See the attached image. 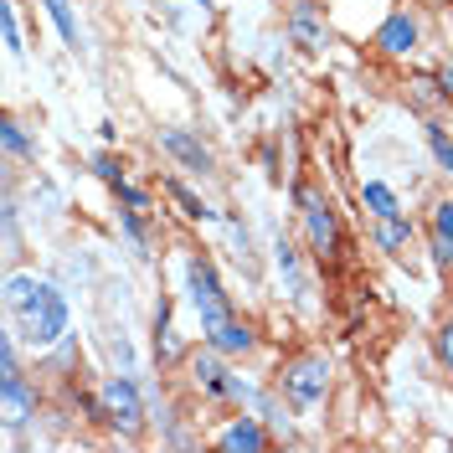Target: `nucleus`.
I'll list each match as a JSON object with an SVG mask.
<instances>
[{"label": "nucleus", "instance_id": "f257e3e1", "mask_svg": "<svg viewBox=\"0 0 453 453\" xmlns=\"http://www.w3.org/2000/svg\"><path fill=\"white\" fill-rule=\"evenodd\" d=\"M5 310L21 319V335L31 345H57L67 335V299L57 283H42L31 273H11L5 279Z\"/></svg>", "mask_w": 453, "mask_h": 453}, {"label": "nucleus", "instance_id": "ddd939ff", "mask_svg": "<svg viewBox=\"0 0 453 453\" xmlns=\"http://www.w3.org/2000/svg\"><path fill=\"white\" fill-rule=\"evenodd\" d=\"M47 16H52L57 36L67 42V52H83V27H78V11H73V0H36Z\"/></svg>", "mask_w": 453, "mask_h": 453}, {"label": "nucleus", "instance_id": "9b49d317", "mask_svg": "<svg viewBox=\"0 0 453 453\" xmlns=\"http://www.w3.org/2000/svg\"><path fill=\"white\" fill-rule=\"evenodd\" d=\"M226 356L217 350V345H201V350H191V376H196V387L211 402H222V387H226Z\"/></svg>", "mask_w": 453, "mask_h": 453}, {"label": "nucleus", "instance_id": "a878e982", "mask_svg": "<svg viewBox=\"0 0 453 453\" xmlns=\"http://www.w3.org/2000/svg\"><path fill=\"white\" fill-rule=\"evenodd\" d=\"M0 21H5V52H11V57H21V52H27V42H21V21H16V0H5Z\"/></svg>", "mask_w": 453, "mask_h": 453}, {"label": "nucleus", "instance_id": "f8f14e48", "mask_svg": "<svg viewBox=\"0 0 453 453\" xmlns=\"http://www.w3.org/2000/svg\"><path fill=\"white\" fill-rule=\"evenodd\" d=\"M201 340H206V345H217L222 356H248V350H257V330L248 325V319H237V314H232L226 325H217L211 335H201Z\"/></svg>", "mask_w": 453, "mask_h": 453}, {"label": "nucleus", "instance_id": "393cba45", "mask_svg": "<svg viewBox=\"0 0 453 453\" xmlns=\"http://www.w3.org/2000/svg\"><path fill=\"white\" fill-rule=\"evenodd\" d=\"M433 356H438V366H443V376L453 381V314L438 325V335H433Z\"/></svg>", "mask_w": 453, "mask_h": 453}, {"label": "nucleus", "instance_id": "a211bd4d", "mask_svg": "<svg viewBox=\"0 0 453 453\" xmlns=\"http://www.w3.org/2000/svg\"><path fill=\"white\" fill-rule=\"evenodd\" d=\"M165 191H170V201L180 206V217H191V222H206V217H217V211H211V206H206V201H201L191 186H186V180H175V175H170Z\"/></svg>", "mask_w": 453, "mask_h": 453}, {"label": "nucleus", "instance_id": "c756f323", "mask_svg": "<svg viewBox=\"0 0 453 453\" xmlns=\"http://www.w3.org/2000/svg\"><path fill=\"white\" fill-rule=\"evenodd\" d=\"M196 5H201V11H211V0H196Z\"/></svg>", "mask_w": 453, "mask_h": 453}, {"label": "nucleus", "instance_id": "39448f33", "mask_svg": "<svg viewBox=\"0 0 453 453\" xmlns=\"http://www.w3.org/2000/svg\"><path fill=\"white\" fill-rule=\"evenodd\" d=\"M98 407H104V423H109L119 438H140L144 433V396H140V381H134L129 371L104 376V387H98Z\"/></svg>", "mask_w": 453, "mask_h": 453}, {"label": "nucleus", "instance_id": "b1692460", "mask_svg": "<svg viewBox=\"0 0 453 453\" xmlns=\"http://www.w3.org/2000/svg\"><path fill=\"white\" fill-rule=\"evenodd\" d=\"M423 129H427V150H433L438 170H449V175H453V134L443 129V124H433V119H427Z\"/></svg>", "mask_w": 453, "mask_h": 453}, {"label": "nucleus", "instance_id": "cd10ccee", "mask_svg": "<svg viewBox=\"0 0 453 453\" xmlns=\"http://www.w3.org/2000/svg\"><path fill=\"white\" fill-rule=\"evenodd\" d=\"M93 175H98V180H109V186H119V180H124L119 155H93Z\"/></svg>", "mask_w": 453, "mask_h": 453}, {"label": "nucleus", "instance_id": "4468645a", "mask_svg": "<svg viewBox=\"0 0 453 453\" xmlns=\"http://www.w3.org/2000/svg\"><path fill=\"white\" fill-rule=\"evenodd\" d=\"M371 237H376V248H381V253L402 257V253H407V242H412V222H407L402 211H396V217H376V232H371Z\"/></svg>", "mask_w": 453, "mask_h": 453}, {"label": "nucleus", "instance_id": "1a4fd4ad", "mask_svg": "<svg viewBox=\"0 0 453 453\" xmlns=\"http://www.w3.org/2000/svg\"><path fill=\"white\" fill-rule=\"evenodd\" d=\"M376 52L381 57H412L418 52V16L412 11H392L381 31H376Z\"/></svg>", "mask_w": 453, "mask_h": 453}, {"label": "nucleus", "instance_id": "aec40b11", "mask_svg": "<svg viewBox=\"0 0 453 453\" xmlns=\"http://www.w3.org/2000/svg\"><path fill=\"white\" fill-rule=\"evenodd\" d=\"M119 226H124V237H129V248H134V257H150V232H144V211H134V206H124L119 211Z\"/></svg>", "mask_w": 453, "mask_h": 453}, {"label": "nucleus", "instance_id": "4be33fe9", "mask_svg": "<svg viewBox=\"0 0 453 453\" xmlns=\"http://www.w3.org/2000/svg\"><path fill=\"white\" fill-rule=\"evenodd\" d=\"M226 232H232V248H237V263H242L248 273H257V263H253V232H248V222H242L237 211H226Z\"/></svg>", "mask_w": 453, "mask_h": 453}, {"label": "nucleus", "instance_id": "9d476101", "mask_svg": "<svg viewBox=\"0 0 453 453\" xmlns=\"http://www.w3.org/2000/svg\"><path fill=\"white\" fill-rule=\"evenodd\" d=\"M217 449L222 453H257V449H273V433L263 427V418H237L217 433Z\"/></svg>", "mask_w": 453, "mask_h": 453}, {"label": "nucleus", "instance_id": "c85d7f7f", "mask_svg": "<svg viewBox=\"0 0 453 453\" xmlns=\"http://www.w3.org/2000/svg\"><path fill=\"white\" fill-rule=\"evenodd\" d=\"M438 88H443V98H449V109H453V62L438 67Z\"/></svg>", "mask_w": 453, "mask_h": 453}, {"label": "nucleus", "instance_id": "bb28decb", "mask_svg": "<svg viewBox=\"0 0 453 453\" xmlns=\"http://www.w3.org/2000/svg\"><path fill=\"white\" fill-rule=\"evenodd\" d=\"M113 196H119V206H134V211H150V191H140V186H129V180H119V186H113Z\"/></svg>", "mask_w": 453, "mask_h": 453}, {"label": "nucleus", "instance_id": "f03ea898", "mask_svg": "<svg viewBox=\"0 0 453 453\" xmlns=\"http://www.w3.org/2000/svg\"><path fill=\"white\" fill-rule=\"evenodd\" d=\"M273 387L288 396L294 412H314L330 396V356L325 350H294V356H283Z\"/></svg>", "mask_w": 453, "mask_h": 453}, {"label": "nucleus", "instance_id": "5701e85b", "mask_svg": "<svg viewBox=\"0 0 453 453\" xmlns=\"http://www.w3.org/2000/svg\"><path fill=\"white\" fill-rule=\"evenodd\" d=\"M361 201L371 206V217H396V196L381 180H361Z\"/></svg>", "mask_w": 453, "mask_h": 453}, {"label": "nucleus", "instance_id": "0eeeda50", "mask_svg": "<svg viewBox=\"0 0 453 453\" xmlns=\"http://www.w3.org/2000/svg\"><path fill=\"white\" fill-rule=\"evenodd\" d=\"M283 27H288V42H294L299 52H325V36H330V27H325V11H319L314 0H294Z\"/></svg>", "mask_w": 453, "mask_h": 453}, {"label": "nucleus", "instance_id": "20e7f679", "mask_svg": "<svg viewBox=\"0 0 453 453\" xmlns=\"http://www.w3.org/2000/svg\"><path fill=\"white\" fill-rule=\"evenodd\" d=\"M186 288H191V304L201 314V335H211L217 325L232 319V299H226V288H222V279H217V268H211L206 253L186 257Z\"/></svg>", "mask_w": 453, "mask_h": 453}, {"label": "nucleus", "instance_id": "f3484780", "mask_svg": "<svg viewBox=\"0 0 453 453\" xmlns=\"http://www.w3.org/2000/svg\"><path fill=\"white\" fill-rule=\"evenodd\" d=\"M273 263H279V273L288 279V299H304V268H299V253H294V242L288 237H273Z\"/></svg>", "mask_w": 453, "mask_h": 453}, {"label": "nucleus", "instance_id": "423d86ee", "mask_svg": "<svg viewBox=\"0 0 453 453\" xmlns=\"http://www.w3.org/2000/svg\"><path fill=\"white\" fill-rule=\"evenodd\" d=\"M0 402H5V427L21 433L36 418V387L27 381V371L16 361V340L0 335Z\"/></svg>", "mask_w": 453, "mask_h": 453}, {"label": "nucleus", "instance_id": "dca6fc26", "mask_svg": "<svg viewBox=\"0 0 453 453\" xmlns=\"http://www.w3.org/2000/svg\"><path fill=\"white\" fill-rule=\"evenodd\" d=\"M433 257L438 268H453V201L433 206Z\"/></svg>", "mask_w": 453, "mask_h": 453}, {"label": "nucleus", "instance_id": "6ab92c4d", "mask_svg": "<svg viewBox=\"0 0 453 453\" xmlns=\"http://www.w3.org/2000/svg\"><path fill=\"white\" fill-rule=\"evenodd\" d=\"M0 140H5V155H11V160H36V144H31L27 129L16 124V113H5V124H0Z\"/></svg>", "mask_w": 453, "mask_h": 453}, {"label": "nucleus", "instance_id": "7ed1b4c3", "mask_svg": "<svg viewBox=\"0 0 453 453\" xmlns=\"http://www.w3.org/2000/svg\"><path fill=\"white\" fill-rule=\"evenodd\" d=\"M294 206H299V217H304V237H310V253L319 263H340L345 253V232H340V211L330 201L314 191L310 180H294Z\"/></svg>", "mask_w": 453, "mask_h": 453}, {"label": "nucleus", "instance_id": "412c9836", "mask_svg": "<svg viewBox=\"0 0 453 453\" xmlns=\"http://www.w3.org/2000/svg\"><path fill=\"white\" fill-rule=\"evenodd\" d=\"M407 88H412V104H418V109H438V104L449 109V98H443V88H438V73H433V78H427V73H412Z\"/></svg>", "mask_w": 453, "mask_h": 453}, {"label": "nucleus", "instance_id": "2eb2a0df", "mask_svg": "<svg viewBox=\"0 0 453 453\" xmlns=\"http://www.w3.org/2000/svg\"><path fill=\"white\" fill-rule=\"evenodd\" d=\"M155 361L170 366V361H180V340H175V325H170V299L160 294V304H155Z\"/></svg>", "mask_w": 453, "mask_h": 453}, {"label": "nucleus", "instance_id": "6e6552de", "mask_svg": "<svg viewBox=\"0 0 453 453\" xmlns=\"http://www.w3.org/2000/svg\"><path fill=\"white\" fill-rule=\"evenodd\" d=\"M160 150H165L180 170H196V175H211V170H217L211 150H206L191 129H160Z\"/></svg>", "mask_w": 453, "mask_h": 453}]
</instances>
